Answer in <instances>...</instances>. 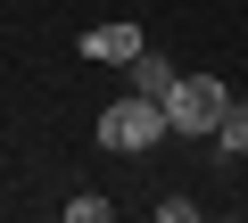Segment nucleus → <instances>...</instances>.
<instances>
[{"instance_id": "obj_1", "label": "nucleus", "mask_w": 248, "mask_h": 223, "mask_svg": "<svg viewBox=\"0 0 248 223\" xmlns=\"http://www.w3.org/2000/svg\"><path fill=\"white\" fill-rule=\"evenodd\" d=\"M157 107H166V133H207V141H215V116L232 107V91H223L215 74H182Z\"/></svg>"}, {"instance_id": "obj_2", "label": "nucleus", "mask_w": 248, "mask_h": 223, "mask_svg": "<svg viewBox=\"0 0 248 223\" xmlns=\"http://www.w3.org/2000/svg\"><path fill=\"white\" fill-rule=\"evenodd\" d=\"M99 141H108V149H157V141H166V107L141 99V91H124L108 116H99Z\"/></svg>"}, {"instance_id": "obj_3", "label": "nucleus", "mask_w": 248, "mask_h": 223, "mask_svg": "<svg viewBox=\"0 0 248 223\" xmlns=\"http://www.w3.org/2000/svg\"><path fill=\"white\" fill-rule=\"evenodd\" d=\"M141 50H149V42H141V25H124V17H116V25H91V33H83V58H116V66H133Z\"/></svg>"}, {"instance_id": "obj_4", "label": "nucleus", "mask_w": 248, "mask_h": 223, "mask_svg": "<svg viewBox=\"0 0 248 223\" xmlns=\"http://www.w3.org/2000/svg\"><path fill=\"white\" fill-rule=\"evenodd\" d=\"M174 83H182V66H174V58H157V50H141V58H133V91H141V99H166Z\"/></svg>"}, {"instance_id": "obj_5", "label": "nucleus", "mask_w": 248, "mask_h": 223, "mask_svg": "<svg viewBox=\"0 0 248 223\" xmlns=\"http://www.w3.org/2000/svg\"><path fill=\"white\" fill-rule=\"evenodd\" d=\"M215 149L223 157H248V99H232L223 116H215Z\"/></svg>"}, {"instance_id": "obj_6", "label": "nucleus", "mask_w": 248, "mask_h": 223, "mask_svg": "<svg viewBox=\"0 0 248 223\" xmlns=\"http://www.w3.org/2000/svg\"><path fill=\"white\" fill-rule=\"evenodd\" d=\"M66 223H108V198H99V190H75V198H66Z\"/></svg>"}]
</instances>
